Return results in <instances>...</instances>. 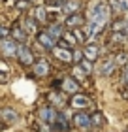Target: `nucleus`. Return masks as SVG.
Listing matches in <instances>:
<instances>
[{
    "mask_svg": "<svg viewBox=\"0 0 128 132\" xmlns=\"http://www.w3.org/2000/svg\"><path fill=\"white\" fill-rule=\"evenodd\" d=\"M34 19L38 21V23H44L47 19V11H45L44 6H38V8L34 10Z\"/></svg>",
    "mask_w": 128,
    "mask_h": 132,
    "instance_id": "obj_15",
    "label": "nucleus"
},
{
    "mask_svg": "<svg viewBox=\"0 0 128 132\" xmlns=\"http://www.w3.org/2000/svg\"><path fill=\"white\" fill-rule=\"evenodd\" d=\"M115 64L117 62H113L111 59H107V61H104L102 62V76H111V72H113V68H115Z\"/></svg>",
    "mask_w": 128,
    "mask_h": 132,
    "instance_id": "obj_14",
    "label": "nucleus"
},
{
    "mask_svg": "<svg viewBox=\"0 0 128 132\" xmlns=\"http://www.w3.org/2000/svg\"><path fill=\"white\" fill-rule=\"evenodd\" d=\"M28 2H34V0H28Z\"/></svg>",
    "mask_w": 128,
    "mask_h": 132,
    "instance_id": "obj_27",
    "label": "nucleus"
},
{
    "mask_svg": "<svg viewBox=\"0 0 128 132\" xmlns=\"http://www.w3.org/2000/svg\"><path fill=\"white\" fill-rule=\"evenodd\" d=\"M49 100H53V102H55L57 106H62V104H64V100L60 98V96H57L55 93H49Z\"/></svg>",
    "mask_w": 128,
    "mask_h": 132,
    "instance_id": "obj_22",
    "label": "nucleus"
},
{
    "mask_svg": "<svg viewBox=\"0 0 128 132\" xmlns=\"http://www.w3.org/2000/svg\"><path fill=\"white\" fill-rule=\"evenodd\" d=\"M72 108L75 110H85V108H90V100L83 94H74L72 96Z\"/></svg>",
    "mask_w": 128,
    "mask_h": 132,
    "instance_id": "obj_8",
    "label": "nucleus"
},
{
    "mask_svg": "<svg viewBox=\"0 0 128 132\" xmlns=\"http://www.w3.org/2000/svg\"><path fill=\"white\" fill-rule=\"evenodd\" d=\"M11 36H13V40H21V42H25V38H27V34L21 30V28H13L11 30Z\"/></svg>",
    "mask_w": 128,
    "mask_h": 132,
    "instance_id": "obj_19",
    "label": "nucleus"
},
{
    "mask_svg": "<svg viewBox=\"0 0 128 132\" xmlns=\"http://www.w3.org/2000/svg\"><path fill=\"white\" fill-rule=\"evenodd\" d=\"M55 57L58 59L60 62H74V53H72V49H66V47H57V49H53Z\"/></svg>",
    "mask_w": 128,
    "mask_h": 132,
    "instance_id": "obj_7",
    "label": "nucleus"
},
{
    "mask_svg": "<svg viewBox=\"0 0 128 132\" xmlns=\"http://www.w3.org/2000/svg\"><path fill=\"white\" fill-rule=\"evenodd\" d=\"M38 42H40V45L45 47V49H55V42L57 40H55L49 32H40L38 34Z\"/></svg>",
    "mask_w": 128,
    "mask_h": 132,
    "instance_id": "obj_10",
    "label": "nucleus"
},
{
    "mask_svg": "<svg viewBox=\"0 0 128 132\" xmlns=\"http://www.w3.org/2000/svg\"><path fill=\"white\" fill-rule=\"evenodd\" d=\"M25 28L30 30V34H34L36 32V19H27L25 21Z\"/></svg>",
    "mask_w": 128,
    "mask_h": 132,
    "instance_id": "obj_21",
    "label": "nucleus"
},
{
    "mask_svg": "<svg viewBox=\"0 0 128 132\" xmlns=\"http://www.w3.org/2000/svg\"><path fill=\"white\" fill-rule=\"evenodd\" d=\"M74 125L79 128H90V125H92V117L89 115V113L85 111H77L74 115Z\"/></svg>",
    "mask_w": 128,
    "mask_h": 132,
    "instance_id": "obj_5",
    "label": "nucleus"
},
{
    "mask_svg": "<svg viewBox=\"0 0 128 132\" xmlns=\"http://www.w3.org/2000/svg\"><path fill=\"white\" fill-rule=\"evenodd\" d=\"M92 117V125H96V127H100V125L106 123V117L102 115V113H94V115H90Z\"/></svg>",
    "mask_w": 128,
    "mask_h": 132,
    "instance_id": "obj_20",
    "label": "nucleus"
},
{
    "mask_svg": "<svg viewBox=\"0 0 128 132\" xmlns=\"http://www.w3.org/2000/svg\"><path fill=\"white\" fill-rule=\"evenodd\" d=\"M47 32H49L51 36H53V38L55 40H60V38H62V25H58V23H55V25H51L49 28H47Z\"/></svg>",
    "mask_w": 128,
    "mask_h": 132,
    "instance_id": "obj_12",
    "label": "nucleus"
},
{
    "mask_svg": "<svg viewBox=\"0 0 128 132\" xmlns=\"http://www.w3.org/2000/svg\"><path fill=\"white\" fill-rule=\"evenodd\" d=\"M0 117L6 119V123H13V121H17V111L13 108H4V110L0 111Z\"/></svg>",
    "mask_w": 128,
    "mask_h": 132,
    "instance_id": "obj_11",
    "label": "nucleus"
},
{
    "mask_svg": "<svg viewBox=\"0 0 128 132\" xmlns=\"http://www.w3.org/2000/svg\"><path fill=\"white\" fill-rule=\"evenodd\" d=\"M83 23H85V19L79 13H74V15H70L68 19H66V25L68 27H81Z\"/></svg>",
    "mask_w": 128,
    "mask_h": 132,
    "instance_id": "obj_13",
    "label": "nucleus"
},
{
    "mask_svg": "<svg viewBox=\"0 0 128 132\" xmlns=\"http://www.w3.org/2000/svg\"><path fill=\"white\" fill-rule=\"evenodd\" d=\"M55 125H57V128L58 130H68L70 127H68V121H66V117H64V113H58V117H57V123H55Z\"/></svg>",
    "mask_w": 128,
    "mask_h": 132,
    "instance_id": "obj_18",
    "label": "nucleus"
},
{
    "mask_svg": "<svg viewBox=\"0 0 128 132\" xmlns=\"http://www.w3.org/2000/svg\"><path fill=\"white\" fill-rule=\"evenodd\" d=\"M40 117H41V121H44V125H55L58 113L55 111L51 106H44V108H40Z\"/></svg>",
    "mask_w": 128,
    "mask_h": 132,
    "instance_id": "obj_3",
    "label": "nucleus"
},
{
    "mask_svg": "<svg viewBox=\"0 0 128 132\" xmlns=\"http://www.w3.org/2000/svg\"><path fill=\"white\" fill-rule=\"evenodd\" d=\"M17 49H19V45H17V42L13 38H4V40H0V51L4 53V55H8V57H17Z\"/></svg>",
    "mask_w": 128,
    "mask_h": 132,
    "instance_id": "obj_2",
    "label": "nucleus"
},
{
    "mask_svg": "<svg viewBox=\"0 0 128 132\" xmlns=\"http://www.w3.org/2000/svg\"><path fill=\"white\" fill-rule=\"evenodd\" d=\"M32 66H34V74L38 76V77H45L47 74H49V64H47L45 59H41V61H36Z\"/></svg>",
    "mask_w": 128,
    "mask_h": 132,
    "instance_id": "obj_9",
    "label": "nucleus"
},
{
    "mask_svg": "<svg viewBox=\"0 0 128 132\" xmlns=\"http://www.w3.org/2000/svg\"><path fill=\"white\" fill-rule=\"evenodd\" d=\"M79 10V2L77 0H68V2L64 4V11L66 13H70V15H74V11Z\"/></svg>",
    "mask_w": 128,
    "mask_h": 132,
    "instance_id": "obj_17",
    "label": "nucleus"
},
{
    "mask_svg": "<svg viewBox=\"0 0 128 132\" xmlns=\"http://www.w3.org/2000/svg\"><path fill=\"white\" fill-rule=\"evenodd\" d=\"M17 59H19V62L21 64H34V55H32V51L28 49V47L25 44H21L19 45V49H17Z\"/></svg>",
    "mask_w": 128,
    "mask_h": 132,
    "instance_id": "obj_4",
    "label": "nucleus"
},
{
    "mask_svg": "<svg viewBox=\"0 0 128 132\" xmlns=\"http://www.w3.org/2000/svg\"><path fill=\"white\" fill-rule=\"evenodd\" d=\"M60 89H62V93L74 94V93H79V83L74 77H64V79L60 81Z\"/></svg>",
    "mask_w": 128,
    "mask_h": 132,
    "instance_id": "obj_6",
    "label": "nucleus"
},
{
    "mask_svg": "<svg viewBox=\"0 0 128 132\" xmlns=\"http://www.w3.org/2000/svg\"><path fill=\"white\" fill-rule=\"evenodd\" d=\"M124 81H126V85H128V70L124 72Z\"/></svg>",
    "mask_w": 128,
    "mask_h": 132,
    "instance_id": "obj_26",
    "label": "nucleus"
},
{
    "mask_svg": "<svg viewBox=\"0 0 128 132\" xmlns=\"http://www.w3.org/2000/svg\"><path fill=\"white\" fill-rule=\"evenodd\" d=\"M6 36H8V30H6V28H2V27H0V38H6Z\"/></svg>",
    "mask_w": 128,
    "mask_h": 132,
    "instance_id": "obj_25",
    "label": "nucleus"
},
{
    "mask_svg": "<svg viewBox=\"0 0 128 132\" xmlns=\"http://www.w3.org/2000/svg\"><path fill=\"white\" fill-rule=\"evenodd\" d=\"M85 57H87L90 62L96 61V59H98V47L96 45H89L87 49H85Z\"/></svg>",
    "mask_w": 128,
    "mask_h": 132,
    "instance_id": "obj_16",
    "label": "nucleus"
},
{
    "mask_svg": "<svg viewBox=\"0 0 128 132\" xmlns=\"http://www.w3.org/2000/svg\"><path fill=\"white\" fill-rule=\"evenodd\" d=\"M109 21V8L106 2H98L92 8V11H90L89 15V28H87V38L89 40H94L96 36H98L104 27L107 25Z\"/></svg>",
    "mask_w": 128,
    "mask_h": 132,
    "instance_id": "obj_1",
    "label": "nucleus"
},
{
    "mask_svg": "<svg viewBox=\"0 0 128 132\" xmlns=\"http://www.w3.org/2000/svg\"><path fill=\"white\" fill-rule=\"evenodd\" d=\"M83 55L85 53H81V51H74V62H83Z\"/></svg>",
    "mask_w": 128,
    "mask_h": 132,
    "instance_id": "obj_23",
    "label": "nucleus"
},
{
    "mask_svg": "<svg viewBox=\"0 0 128 132\" xmlns=\"http://www.w3.org/2000/svg\"><path fill=\"white\" fill-rule=\"evenodd\" d=\"M81 66H83V70L87 72V74H89L90 70H92V64H90V61H89V59H87V61H83V62H81Z\"/></svg>",
    "mask_w": 128,
    "mask_h": 132,
    "instance_id": "obj_24",
    "label": "nucleus"
}]
</instances>
